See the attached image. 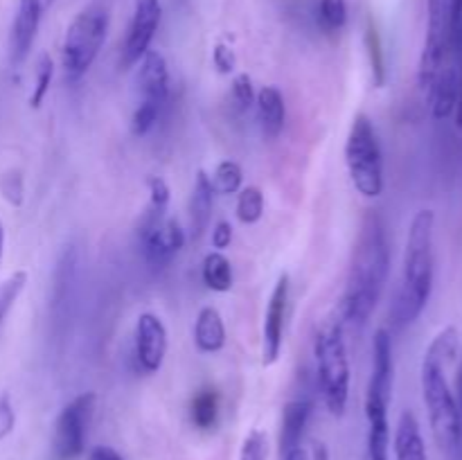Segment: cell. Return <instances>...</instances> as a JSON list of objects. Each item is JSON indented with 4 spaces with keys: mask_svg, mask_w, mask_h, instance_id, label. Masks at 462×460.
Here are the masks:
<instances>
[{
    "mask_svg": "<svg viewBox=\"0 0 462 460\" xmlns=\"http://www.w3.org/2000/svg\"><path fill=\"white\" fill-rule=\"evenodd\" d=\"M3 253H5V225L0 221V264H3Z\"/></svg>",
    "mask_w": 462,
    "mask_h": 460,
    "instance_id": "obj_42",
    "label": "cell"
},
{
    "mask_svg": "<svg viewBox=\"0 0 462 460\" xmlns=\"http://www.w3.org/2000/svg\"><path fill=\"white\" fill-rule=\"evenodd\" d=\"M456 354H458V329L445 327L427 347L422 370H420L431 433L442 454L449 455L451 460L456 458V451H458L460 418L456 395L451 391L449 377H447V368L454 363Z\"/></svg>",
    "mask_w": 462,
    "mask_h": 460,
    "instance_id": "obj_2",
    "label": "cell"
},
{
    "mask_svg": "<svg viewBox=\"0 0 462 460\" xmlns=\"http://www.w3.org/2000/svg\"><path fill=\"white\" fill-rule=\"evenodd\" d=\"M212 188L219 194H235L242 189L244 183V171L239 167V162L235 161H221L217 165L215 176H212Z\"/></svg>",
    "mask_w": 462,
    "mask_h": 460,
    "instance_id": "obj_26",
    "label": "cell"
},
{
    "mask_svg": "<svg viewBox=\"0 0 462 460\" xmlns=\"http://www.w3.org/2000/svg\"><path fill=\"white\" fill-rule=\"evenodd\" d=\"M52 3H54V0H43V7H50Z\"/></svg>",
    "mask_w": 462,
    "mask_h": 460,
    "instance_id": "obj_43",
    "label": "cell"
},
{
    "mask_svg": "<svg viewBox=\"0 0 462 460\" xmlns=\"http://www.w3.org/2000/svg\"><path fill=\"white\" fill-rule=\"evenodd\" d=\"M462 18V0H451V48H454V36Z\"/></svg>",
    "mask_w": 462,
    "mask_h": 460,
    "instance_id": "obj_39",
    "label": "cell"
},
{
    "mask_svg": "<svg viewBox=\"0 0 462 460\" xmlns=\"http://www.w3.org/2000/svg\"><path fill=\"white\" fill-rule=\"evenodd\" d=\"M346 165L356 192L365 198H377L383 192V153L377 129L365 113L352 120L346 140Z\"/></svg>",
    "mask_w": 462,
    "mask_h": 460,
    "instance_id": "obj_7",
    "label": "cell"
},
{
    "mask_svg": "<svg viewBox=\"0 0 462 460\" xmlns=\"http://www.w3.org/2000/svg\"><path fill=\"white\" fill-rule=\"evenodd\" d=\"M0 194H3L5 201L12 203L14 207L23 206V198H25V185H23L21 171L9 170L0 176Z\"/></svg>",
    "mask_w": 462,
    "mask_h": 460,
    "instance_id": "obj_30",
    "label": "cell"
},
{
    "mask_svg": "<svg viewBox=\"0 0 462 460\" xmlns=\"http://www.w3.org/2000/svg\"><path fill=\"white\" fill-rule=\"evenodd\" d=\"M393 451H395V460H429L418 418L411 410H404L397 422Z\"/></svg>",
    "mask_w": 462,
    "mask_h": 460,
    "instance_id": "obj_18",
    "label": "cell"
},
{
    "mask_svg": "<svg viewBox=\"0 0 462 460\" xmlns=\"http://www.w3.org/2000/svg\"><path fill=\"white\" fill-rule=\"evenodd\" d=\"M391 275V244L386 221L377 210H368L361 219L347 271L346 291L341 296L343 327H364L373 316Z\"/></svg>",
    "mask_w": 462,
    "mask_h": 460,
    "instance_id": "obj_1",
    "label": "cell"
},
{
    "mask_svg": "<svg viewBox=\"0 0 462 460\" xmlns=\"http://www.w3.org/2000/svg\"><path fill=\"white\" fill-rule=\"evenodd\" d=\"M25 284H27L25 271H16V273L9 275V278L0 284V323H3L5 316L9 314V309L14 307V302L18 300V296L23 293Z\"/></svg>",
    "mask_w": 462,
    "mask_h": 460,
    "instance_id": "obj_28",
    "label": "cell"
},
{
    "mask_svg": "<svg viewBox=\"0 0 462 460\" xmlns=\"http://www.w3.org/2000/svg\"><path fill=\"white\" fill-rule=\"evenodd\" d=\"M365 48H368L373 81L377 88H382V86L386 84V54H383L382 36H379L377 27H374L373 21H368V27H365Z\"/></svg>",
    "mask_w": 462,
    "mask_h": 460,
    "instance_id": "obj_24",
    "label": "cell"
},
{
    "mask_svg": "<svg viewBox=\"0 0 462 460\" xmlns=\"http://www.w3.org/2000/svg\"><path fill=\"white\" fill-rule=\"evenodd\" d=\"M43 9V0H18V12L12 25V43H9L14 66H21L30 57V50L34 45Z\"/></svg>",
    "mask_w": 462,
    "mask_h": 460,
    "instance_id": "obj_15",
    "label": "cell"
},
{
    "mask_svg": "<svg viewBox=\"0 0 462 460\" xmlns=\"http://www.w3.org/2000/svg\"><path fill=\"white\" fill-rule=\"evenodd\" d=\"M456 404H458V418H460V442H458V451H456L454 460H462V359L458 365V374H456Z\"/></svg>",
    "mask_w": 462,
    "mask_h": 460,
    "instance_id": "obj_37",
    "label": "cell"
},
{
    "mask_svg": "<svg viewBox=\"0 0 462 460\" xmlns=\"http://www.w3.org/2000/svg\"><path fill=\"white\" fill-rule=\"evenodd\" d=\"M282 460H310V454H307L302 446H298V449L289 451L287 455H282Z\"/></svg>",
    "mask_w": 462,
    "mask_h": 460,
    "instance_id": "obj_41",
    "label": "cell"
},
{
    "mask_svg": "<svg viewBox=\"0 0 462 460\" xmlns=\"http://www.w3.org/2000/svg\"><path fill=\"white\" fill-rule=\"evenodd\" d=\"M189 418H192L194 427L201 428V431H210V428L215 427L217 418H219V392H217V388H201V391L192 397Z\"/></svg>",
    "mask_w": 462,
    "mask_h": 460,
    "instance_id": "obj_22",
    "label": "cell"
},
{
    "mask_svg": "<svg viewBox=\"0 0 462 460\" xmlns=\"http://www.w3.org/2000/svg\"><path fill=\"white\" fill-rule=\"evenodd\" d=\"M310 460H329L328 446H325L323 442H314V449H311Z\"/></svg>",
    "mask_w": 462,
    "mask_h": 460,
    "instance_id": "obj_40",
    "label": "cell"
},
{
    "mask_svg": "<svg viewBox=\"0 0 462 460\" xmlns=\"http://www.w3.org/2000/svg\"><path fill=\"white\" fill-rule=\"evenodd\" d=\"M111 14L106 5L90 3L68 25L61 43V68L68 81H79L106 43Z\"/></svg>",
    "mask_w": 462,
    "mask_h": 460,
    "instance_id": "obj_6",
    "label": "cell"
},
{
    "mask_svg": "<svg viewBox=\"0 0 462 460\" xmlns=\"http://www.w3.org/2000/svg\"><path fill=\"white\" fill-rule=\"evenodd\" d=\"M257 117H260L262 133L266 138H278L284 129V117H287V106H284V97L280 88L275 86H264L255 97Z\"/></svg>",
    "mask_w": 462,
    "mask_h": 460,
    "instance_id": "obj_19",
    "label": "cell"
},
{
    "mask_svg": "<svg viewBox=\"0 0 462 460\" xmlns=\"http://www.w3.org/2000/svg\"><path fill=\"white\" fill-rule=\"evenodd\" d=\"M162 21L161 0H135L134 16L129 21L125 43H122V66H138L140 59L149 52Z\"/></svg>",
    "mask_w": 462,
    "mask_h": 460,
    "instance_id": "obj_12",
    "label": "cell"
},
{
    "mask_svg": "<svg viewBox=\"0 0 462 460\" xmlns=\"http://www.w3.org/2000/svg\"><path fill=\"white\" fill-rule=\"evenodd\" d=\"M212 63H215L217 70L221 75H230L235 72V66H237V59H235V52L226 43H217L215 50H212Z\"/></svg>",
    "mask_w": 462,
    "mask_h": 460,
    "instance_id": "obj_34",
    "label": "cell"
},
{
    "mask_svg": "<svg viewBox=\"0 0 462 460\" xmlns=\"http://www.w3.org/2000/svg\"><path fill=\"white\" fill-rule=\"evenodd\" d=\"M212 201H215V188H212L210 176L199 170L197 179H194L192 197H189V237L194 242H199L210 225Z\"/></svg>",
    "mask_w": 462,
    "mask_h": 460,
    "instance_id": "obj_17",
    "label": "cell"
},
{
    "mask_svg": "<svg viewBox=\"0 0 462 460\" xmlns=\"http://www.w3.org/2000/svg\"><path fill=\"white\" fill-rule=\"evenodd\" d=\"M395 383L393 338L388 329H377L373 341V373L365 391V419H368V460H391V422L388 409Z\"/></svg>",
    "mask_w": 462,
    "mask_h": 460,
    "instance_id": "obj_4",
    "label": "cell"
},
{
    "mask_svg": "<svg viewBox=\"0 0 462 460\" xmlns=\"http://www.w3.org/2000/svg\"><path fill=\"white\" fill-rule=\"evenodd\" d=\"M454 66H456V81H458V104H456V122L462 126V18L454 36Z\"/></svg>",
    "mask_w": 462,
    "mask_h": 460,
    "instance_id": "obj_33",
    "label": "cell"
},
{
    "mask_svg": "<svg viewBox=\"0 0 462 460\" xmlns=\"http://www.w3.org/2000/svg\"><path fill=\"white\" fill-rule=\"evenodd\" d=\"M316 382L323 404L334 418H341L350 401V356L343 338V325L332 323L314 338Z\"/></svg>",
    "mask_w": 462,
    "mask_h": 460,
    "instance_id": "obj_5",
    "label": "cell"
},
{
    "mask_svg": "<svg viewBox=\"0 0 462 460\" xmlns=\"http://www.w3.org/2000/svg\"><path fill=\"white\" fill-rule=\"evenodd\" d=\"M138 239L147 264L153 271H162L183 251L185 242H188V235L180 228L179 221L167 216V212L149 207L144 212L143 221H140Z\"/></svg>",
    "mask_w": 462,
    "mask_h": 460,
    "instance_id": "obj_10",
    "label": "cell"
},
{
    "mask_svg": "<svg viewBox=\"0 0 462 460\" xmlns=\"http://www.w3.org/2000/svg\"><path fill=\"white\" fill-rule=\"evenodd\" d=\"M16 427V413H14L12 400H9L7 392L0 395V442L9 436Z\"/></svg>",
    "mask_w": 462,
    "mask_h": 460,
    "instance_id": "obj_35",
    "label": "cell"
},
{
    "mask_svg": "<svg viewBox=\"0 0 462 460\" xmlns=\"http://www.w3.org/2000/svg\"><path fill=\"white\" fill-rule=\"evenodd\" d=\"M134 338V356L138 368L144 374H156L165 363L167 347H170L165 323L152 311H144L135 320Z\"/></svg>",
    "mask_w": 462,
    "mask_h": 460,
    "instance_id": "obj_13",
    "label": "cell"
},
{
    "mask_svg": "<svg viewBox=\"0 0 462 460\" xmlns=\"http://www.w3.org/2000/svg\"><path fill=\"white\" fill-rule=\"evenodd\" d=\"M95 401H97L95 392H81L57 415L52 433V451L57 460H77L84 454Z\"/></svg>",
    "mask_w": 462,
    "mask_h": 460,
    "instance_id": "obj_11",
    "label": "cell"
},
{
    "mask_svg": "<svg viewBox=\"0 0 462 460\" xmlns=\"http://www.w3.org/2000/svg\"><path fill=\"white\" fill-rule=\"evenodd\" d=\"M147 188H149V194H152L149 207H153V210L167 212V206H170V198H171V192H170V185H167V180L161 179V176H149Z\"/></svg>",
    "mask_w": 462,
    "mask_h": 460,
    "instance_id": "obj_32",
    "label": "cell"
},
{
    "mask_svg": "<svg viewBox=\"0 0 462 460\" xmlns=\"http://www.w3.org/2000/svg\"><path fill=\"white\" fill-rule=\"evenodd\" d=\"M201 278L208 289L217 293H226L233 289V266L221 251L208 253L201 266Z\"/></svg>",
    "mask_w": 462,
    "mask_h": 460,
    "instance_id": "obj_21",
    "label": "cell"
},
{
    "mask_svg": "<svg viewBox=\"0 0 462 460\" xmlns=\"http://www.w3.org/2000/svg\"><path fill=\"white\" fill-rule=\"evenodd\" d=\"M289 305V275L282 273L271 291L269 305H266L264 325H262V363L273 365L280 359L284 341V318H287Z\"/></svg>",
    "mask_w": 462,
    "mask_h": 460,
    "instance_id": "obj_14",
    "label": "cell"
},
{
    "mask_svg": "<svg viewBox=\"0 0 462 460\" xmlns=\"http://www.w3.org/2000/svg\"><path fill=\"white\" fill-rule=\"evenodd\" d=\"M269 458V437L260 428L248 431L244 437L242 451H239V460H266Z\"/></svg>",
    "mask_w": 462,
    "mask_h": 460,
    "instance_id": "obj_29",
    "label": "cell"
},
{
    "mask_svg": "<svg viewBox=\"0 0 462 460\" xmlns=\"http://www.w3.org/2000/svg\"><path fill=\"white\" fill-rule=\"evenodd\" d=\"M230 242H233V225L228 221H219L212 228V246H215V251L224 253L230 246Z\"/></svg>",
    "mask_w": 462,
    "mask_h": 460,
    "instance_id": "obj_36",
    "label": "cell"
},
{
    "mask_svg": "<svg viewBox=\"0 0 462 460\" xmlns=\"http://www.w3.org/2000/svg\"><path fill=\"white\" fill-rule=\"evenodd\" d=\"M88 460H125L120 454H117L113 446H106V445H97L90 449L88 454Z\"/></svg>",
    "mask_w": 462,
    "mask_h": 460,
    "instance_id": "obj_38",
    "label": "cell"
},
{
    "mask_svg": "<svg viewBox=\"0 0 462 460\" xmlns=\"http://www.w3.org/2000/svg\"><path fill=\"white\" fill-rule=\"evenodd\" d=\"M433 228H436L433 210L415 212L409 225V235H406L400 289H397V296L391 307V320L397 329L413 325L431 300L433 271H436Z\"/></svg>",
    "mask_w": 462,
    "mask_h": 460,
    "instance_id": "obj_3",
    "label": "cell"
},
{
    "mask_svg": "<svg viewBox=\"0 0 462 460\" xmlns=\"http://www.w3.org/2000/svg\"><path fill=\"white\" fill-rule=\"evenodd\" d=\"M445 68H454L451 48V0H427V39L420 59V86L424 95Z\"/></svg>",
    "mask_w": 462,
    "mask_h": 460,
    "instance_id": "obj_9",
    "label": "cell"
},
{
    "mask_svg": "<svg viewBox=\"0 0 462 460\" xmlns=\"http://www.w3.org/2000/svg\"><path fill=\"white\" fill-rule=\"evenodd\" d=\"M194 343L203 354L219 352L226 345V325L215 307H203L194 323Z\"/></svg>",
    "mask_w": 462,
    "mask_h": 460,
    "instance_id": "obj_20",
    "label": "cell"
},
{
    "mask_svg": "<svg viewBox=\"0 0 462 460\" xmlns=\"http://www.w3.org/2000/svg\"><path fill=\"white\" fill-rule=\"evenodd\" d=\"M135 84H138L140 99L134 115H131V131H134V135L143 138L156 126L162 108L170 99V70H167V61L161 52L149 50L140 59Z\"/></svg>",
    "mask_w": 462,
    "mask_h": 460,
    "instance_id": "obj_8",
    "label": "cell"
},
{
    "mask_svg": "<svg viewBox=\"0 0 462 460\" xmlns=\"http://www.w3.org/2000/svg\"><path fill=\"white\" fill-rule=\"evenodd\" d=\"M255 88H253L251 75L242 72L233 79V102L239 111H248L255 104Z\"/></svg>",
    "mask_w": 462,
    "mask_h": 460,
    "instance_id": "obj_31",
    "label": "cell"
},
{
    "mask_svg": "<svg viewBox=\"0 0 462 460\" xmlns=\"http://www.w3.org/2000/svg\"><path fill=\"white\" fill-rule=\"evenodd\" d=\"M316 21L328 34L341 32L347 23V0H319Z\"/></svg>",
    "mask_w": 462,
    "mask_h": 460,
    "instance_id": "obj_25",
    "label": "cell"
},
{
    "mask_svg": "<svg viewBox=\"0 0 462 460\" xmlns=\"http://www.w3.org/2000/svg\"><path fill=\"white\" fill-rule=\"evenodd\" d=\"M264 216V192L257 185L242 188L237 194V219L251 225Z\"/></svg>",
    "mask_w": 462,
    "mask_h": 460,
    "instance_id": "obj_23",
    "label": "cell"
},
{
    "mask_svg": "<svg viewBox=\"0 0 462 460\" xmlns=\"http://www.w3.org/2000/svg\"><path fill=\"white\" fill-rule=\"evenodd\" d=\"M52 77H54V61L48 52L39 54L36 59V81H34V88H32L30 95V106L32 108H39L43 104L45 95H48L50 84H52Z\"/></svg>",
    "mask_w": 462,
    "mask_h": 460,
    "instance_id": "obj_27",
    "label": "cell"
},
{
    "mask_svg": "<svg viewBox=\"0 0 462 460\" xmlns=\"http://www.w3.org/2000/svg\"><path fill=\"white\" fill-rule=\"evenodd\" d=\"M311 413H314V401L310 397H298L289 400L282 409V431H280V454L287 455L289 451L298 449L310 427Z\"/></svg>",
    "mask_w": 462,
    "mask_h": 460,
    "instance_id": "obj_16",
    "label": "cell"
}]
</instances>
